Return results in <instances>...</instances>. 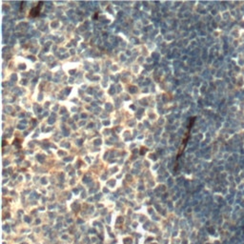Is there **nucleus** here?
Returning <instances> with one entry per match:
<instances>
[{
    "label": "nucleus",
    "instance_id": "nucleus-1",
    "mask_svg": "<svg viewBox=\"0 0 244 244\" xmlns=\"http://www.w3.org/2000/svg\"><path fill=\"white\" fill-rule=\"evenodd\" d=\"M41 5H42V2H40V5H39V6L34 7V8H33V9L31 10V11H30V15H31V16H33V17L37 16V15L39 14V11H40V6Z\"/></svg>",
    "mask_w": 244,
    "mask_h": 244
}]
</instances>
